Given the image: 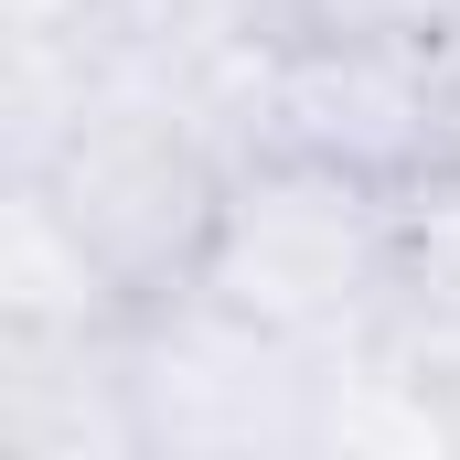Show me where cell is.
Wrapping results in <instances>:
<instances>
[{
  "label": "cell",
  "instance_id": "cell-1",
  "mask_svg": "<svg viewBox=\"0 0 460 460\" xmlns=\"http://www.w3.org/2000/svg\"><path fill=\"white\" fill-rule=\"evenodd\" d=\"M235 193V139L193 97L150 86H86L43 139L22 150V215L86 279V300L118 322H172L204 300L215 235Z\"/></svg>",
  "mask_w": 460,
  "mask_h": 460
},
{
  "label": "cell",
  "instance_id": "cell-2",
  "mask_svg": "<svg viewBox=\"0 0 460 460\" xmlns=\"http://www.w3.org/2000/svg\"><path fill=\"white\" fill-rule=\"evenodd\" d=\"M204 311H226L289 353L364 343L375 322L418 311V204L343 161L257 139V150H235Z\"/></svg>",
  "mask_w": 460,
  "mask_h": 460
}]
</instances>
